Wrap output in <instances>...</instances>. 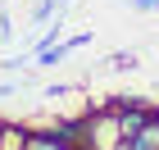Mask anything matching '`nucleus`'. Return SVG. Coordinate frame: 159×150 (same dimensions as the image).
Returning a JSON list of instances; mask_svg holds the SVG:
<instances>
[{"instance_id": "3", "label": "nucleus", "mask_w": 159, "mask_h": 150, "mask_svg": "<svg viewBox=\"0 0 159 150\" xmlns=\"http://www.w3.org/2000/svg\"><path fill=\"white\" fill-rule=\"evenodd\" d=\"M136 64H141V59H136V50H132V55H127V50L109 55V68H114V73H127V68H136Z\"/></svg>"}, {"instance_id": "5", "label": "nucleus", "mask_w": 159, "mask_h": 150, "mask_svg": "<svg viewBox=\"0 0 159 150\" xmlns=\"http://www.w3.org/2000/svg\"><path fill=\"white\" fill-rule=\"evenodd\" d=\"M68 5H73V0H55V9H59V14H64V9H68Z\"/></svg>"}, {"instance_id": "1", "label": "nucleus", "mask_w": 159, "mask_h": 150, "mask_svg": "<svg viewBox=\"0 0 159 150\" xmlns=\"http://www.w3.org/2000/svg\"><path fill=\"white\" fill-rule=\"evenodd\" d=\"M18 150H77V146H64L55 132H23Z\"/></svg>"}, {"instance_id": "4", "label": "nucleus", "mask_w": 159, "mask_h": 150, "mask_svg": "<svg viewBox=\"0 0 159 150\" xmlns=\"http://www.w3.org/2000/svg\"><path fill=\"white\" fill-rule=\"evenodd\" d=\"M132 9H159V0H132Z\"/></svg>"}, {"instance_id": "2", "label": "nucleus", "mask_w": 159, "mask_h": 150, "mask_svg": "<svg viewBox=\"0 0 159 150\" xmlns=\"http://www.w3.org/2000/svg\"><path fill=\"white\" fill-rule=\"evenodd\" d=\"M127 146H132V150H159V109H155V118H150V123L127 141Z\"/></svg>"}]
</instances>
